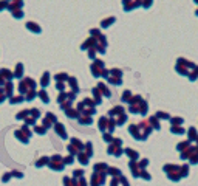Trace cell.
<instances>
[{"mask_svg":"<svg viewBox=\"0 0 198 186\" xmlns=\"http://www.w3.org/2000/svg\"><path fill=\"white\" fill-rule=\"evenodd\" d=\"M23 6V0H19V2H9L8 5V9L13 13V11H17V9H22Z\"/></svg>","mask_w":198,"mask_h":186,"instance_id":"6da1fadb","label":"cell"},{"mask_svg":"<svg viewBox=\"0 0 198 186\" xmlns=\"http://www.w3.org/2000/svg\"><path fill=\"white\" fill-rule=\"evenodd\" d=\"M54 129H56V132L60 135V138H67V132H65V127L60 123H56L54 124Z\"/></svg>","mask_w":198,"mask_h":186,"instance_id":"7a4b0ae2","label":"cell"},{"mask_svg":"<svg viewBox=\"0 0 198 186\" xmlns=\"http://www.w3.org/2000/svg\"><path fill=\"white\" fill-rule=\"evenodd\" d=\"M26 28H28L30 31H33V33H40L42 30H40V26L36 23V22H26Z\"/></svg>","mask_w":198,"mask_h":186,"instance_id":"3957f363","label":"cell"},{"mask_svg":"<svg viewBox=\"0 0 198 186\" xmlns=\"http://www.w3.org/2000/svg\"><path fill=\"white\" fill-rule=\"evenodd\" d=\"M0 75H2L3 78L8 81V82H9L11 79H13V76H14V73H13V72H9L8 68H2V70H0Z\"/></svg>","mask_w":198,"mask_h":186,"instance_id":"277c9868","label":"cell"},{"mask_svg":"<svg viewBox=\"0 0 198 186\" xmlns=\"http://www.w3.org/2000/svg\"><path fill=\"white\" fill-rule=\"evenodd\" d=\"M115 22H116V17H113V16H112V17L104 19V20L101 22V26H102V28H108V26L112 25V23H115Z\"/></svg>","mask_w":198,"mask_h":186,"instance_id":"5b68a950","label":"cell"},{"mask_svg":"<svg viewBox=\"0 0 198 186\" xmlns=\"http://www.w3.org/2000/svg\"><path fill=\"white\" fill-rule=\"evenodd\" d=\"M14 135L17 136V140H20L22 143H25V144L28 143V136H26L23 132H22V130H16V132H14Z\"/></svg>","mask_w":198,"mask_h":186,"instance_id":"8992f818","label":"cell"},{"mask_svg":"<svg viewBox=\"0 0 198 186\" xmlns=\"http://www.w3.org/2000/svg\"><path fill=\"white\" fill-rule=\"evenodd\" d=\"M108 127V119H107V116H102V118H99V129L102 130H105Z\"/></svg>","mask_w":198,"mask_h":186,"instance_id":"52a82bcc","label":"cell"},{"mask_svg":"<svg viewBox=\"0 0 198 186\" xmlns=\"http://www.w3.org/2000/svg\"><path fill=\"white\" fill-rule=\"evenodd\" d=\"M68 82L71 85V89H73V93H78L79 92V87H78V81H76V78H70Z\"/></svg>","mask_w":198,"mask_h":186,"instance_id":"ba28073f","label":"cell"},{"mask_svg":"<svg viewBox=\"0 0 198 186\" xmlns=\"http://www.w3.org/2000/svg\"><path fill=\"white\" fill-rule=\"evenodd\" d=\"M22 75H23V65H22V64H17V65H16L14 76H16V78H22Z\"/></svg>","mask_w":198,"mask_h":186,"instance_id":"9c48e42d","label":"cell"},{"mask_svg":"<svg viewBox=\"0 0 198 186\" xmlns=\"http://www.w3.org/2000/svg\"><path fill=\"white\" fill-rule=\"evenodd\" d=\"M48 82H50V73L45 72V73H43V76H42V79H40V85L42 87H47Z\"/></svg>","mask_w":198,"mask_h":186,"instance_id":"30bf717a","label":"cell"},{"mask_svg":"<svg viewBox=\"0 0 198 186\" xmlns=\"http://www.w3.org/2000/svg\"><path fill=\"white\" fill-rule=\"evenodd\" d=\"M54 78H56L57 82H64V81H68V79H70L68 76H67V73H57Z\"/></svg>","mask_w":198,"mask_h":186,"instance_id":"8fae6325","label":"cell"},{"mask_svg":"<svg viewBox=\"0 0 198 186\" xmlns=\"http://www.w3.org/2000/svg\"><path fill=\"white\" fill-rule=\"evenodd\" d=\"M98 89H99V92H102L105 96H110V95H112V93H110V90L107 89L105 84H98Z\"/></svg>","mask_w":198,"mask_h":186,"instance_id":"7c38bea8","label":"cell"},{"mask_svg":"<svg viewBox=\"0 0 198 186\" xmlns=\"http://www.w3.org/2000/svg\"><path fill=\"white\" fill-rule=\"evenodd\" d=\"M37 96L40 98V99L43 101V102H48L50 101V98H48V93L45 92V90H40V92H37Z\"/></svg>","mask_w":198,"mask_h":186,"instance_id":"4fadbf2b","label":"cell"},{"mask_svg":"<svg viewBox=\"0 0 198 186\" xmlns=\"http://www.w3.org/2000/svg\"><path fill=\"white\" fill-rule=\"evenodd\" d=\"M67 116L68 118H79V110H73V109H68L67 112Z\"/></svg>","mask_w":198,"mask_h":186,"instance_id":"5bb4252c","label":"cell"},{"mask_svg":"<svg viewBox=\"0 0 198 186\" xmlns=\"http://www.w3.org/2000/svg\"><path fill=\"white\" fill-rule=\"evenodd\" d=\"M23 99H25V96H23V95H20V96H11L9 102H11V104H19V102H22Z\"/></svg>","mask_w":198,"mask_h":186,"instance_id":"9a60e30c","label":"cell"},{"mask_svg":"<svg viewBox=\"0 0 198 186\" xmlns=\"http://www.w3.org/2000/svg\"><path fill=\"white\" fill-rule=\"evenodd\" d=\"M30 115V110H22L20 113H17L16 115V118L17 119H26V116Z\"/></svg>","mask_w":198,"mask_h":186,"instance_id":"2e32d148","label":"cell"},{"mask_svg":"<svg viewBox=\"0 0 198 186\" xmlns=\"http://www.w3.org/2000/svg\"><path fill=\"white\" fill-rule=\"evenodd\" d=\"M79 123L81 124H91V118L84 115V116H79Z\"/></svg>","mask_w":198,"mask_h":186,"instance_id":"e0dca14e","label":"cell"},{"mask_svg":"<svg viewBox=\"0 0 198 186\" xmlns=\"http://www.w3.org/2000/svg\"><path fill=\"white\" fill-rule=\"evenodd\" d=\"M36 95H37V92H36V90H30V92L25 95V99H26V101H33V98H34Z\"/></svg>","mask_w":198,"mask_h":186,"instance_id":"ac0fdd59","label":"cell"},{"mask_svg":"<svg viewBox=\"0 0 198 186\" xmlns=\"http://www.w3.org/2000/svg\"><path fill=\"white\" fill-rule=\"evenodd\" d=\"M125 154H127L130 158H133V160H136V158H138V152L132 151V149H125Z\"/></svg>","mask_w":198,"mask_h":186,"instance_id":"d6986e66","label":"cell"},{"mask_svg":"<svg viewBox=\"0 0 198 186\" xmlns=\"http://www.w3.org/2000/svg\"><path fill=\"white\" fill-rule=\"evenodd\" d=\"M11 14H13V17H14V19H22V17H23V11H22V9L13 11V13H11Z\"/></svg>","mask_w":198,"mask_h":186,"instance_id":"ffe728a7","label":"cell"},{"mask_svg":"<svg viewBox=\"0 0 198 186\" xmlns=\"http://www.w3.org/2000/svg\"><path fill=\"white\" fill-rule=\"evenodd\" d=\"M122 101H125V102H130V101H132V93H130L129 90H125V92H124V95H122Z\"/></svg>","mask_w":198,"mask_h":186,"instance_id":"44dd1931","label":"cell"},{"mask_svg":"<svg viewBox=\"0 0 198 186\" xmlns=\"http://www.w3.org/2000/svg\"><path fill=\"white\" fill-rule=\"evenodd\" d=\"M78 157H79V161L82 163V165H87V160H88V155H85V154H78Z\"/></svg>","mask_w":198,"mask_h":186,"instance_id":"7402d4cb","label":"cell"},{"mask_svg":"<svg viewBox=\"0 0 198 186\" xmlns=\"http://www.w3.org/2000/svg\"><path fill=\"white\" fill-rule=\"evenodd\" d=\"M8 5H9L8 0H0V13H2L3 9H8Z\"/></svg>","mask_w":198,"mask_h":186,"instance_id":"603a6c76","label":"cell"},{"mask_svg":"<svg viewBox=\"0 0 198 186\" xmlns=\"http://www.w3.org/2000/svg\"><path fill=\"white\" fill-rule=\"evenodd\" d=\"M34 130H36V132L37 133H45L47 132V127H45V126H36V127H34Z\"/></svg>","mask_w":198,"mask_h":186,"instance_id":"cb8c5ba5","label":"cell"},{"mask_svg":"<svg viewBox=\"0 0 198 186\" xmlns=\"http://www.w3.org/2000/svg\"><path fill=\"white\" fill-rule=\"evenodd\" d=\"M30 115L33 118H39L40 116V110H37V109H31L30 110Z\"/></svg>","mask_w":198,"mask_h":186,"instance_id":"d4e9b609","label":"cell"},{"mask_svg":"<svg viewBox=\"0 0 198 186\" xmlns=\"http://www.w3.org/2000/svg\"><path fill=\"white\" fill-rule=\"evenodd\" d=\"M152 3H153V0H141V6H144V8H150Z\"/></svg>","mask_w":198,"mask_h":186,"instance_id":"484cf974","label":"cell"},{"mask_svg":"<svg viewBox=\"0 0 198 186\" xmlns=\"http://www.w3.org/2000/svg\"><path fill=\"white\" fill-rule=\"evenodd\" d=\"M189 136H190V140H195V138H197V130H195L194 127L189 129Z\"/></svg>","mask_w":198,"mask_h":186,"instance_id":"4316f807","label":"cell"},{"mask_svg":"<svg viewBox=\"0 0 198 186\" xmlns=\"http://www.w3.org/2000/svg\"><path fill=\"white\" fill-rule=\"evenodd\" d=\"M85 149H87V155L91 157V155H93V151H91V143H90V141L85 144Z\"/></svg>","mask_w":198,"mask_h":186,"instance_id":"83f0119b","label":"cell"},{"mask_svg":"<svg viewBox=\"0 0 198 186\" xmlns=\"http://www.w3.org/2000/svg\"><path fill=\"white\" fill-rule=\"evenodd\" d=\"M170 130H172L173 133H183V132H184V130H183V127H178V126H173V127L170 129Z\"/></svg>","mask_w":198,"mask_h":186,"instance_id":"f1b7e54d","label":"cell"},{"mask_svg":"<svg viewBox=\"0 0 198 186\" xmlns=\"http://www.w3.org/2000/svg\"><path fill=\"white\" fill-rule=\"evenodd\" d=\"M172 124L173 126H181V124H183V118H173L172 119Z\"/></svg>","mask_w":198,"mask_h":186,"instance_id":"f546056e","label":"cell"},{"mask_svg":"<svg viewBox=\"0 0 198 186\" xmlns=\"http://www.w3.org/2000/svg\"><path fill=\"white\" fill-rule=\"evenodd\" d=\"M150 123L153 124V127H155V129H159V124H158V119H156V116H152V118H150Z\"/></svg>","mask_w":198,"mask_h":186,"instance_id":"4dcf8cb0","label":"cell"},{"mask_svg":"<svg viewBox=\"0 0 198 186\" xmlns=\"http://www.w3.org/2000/svg\"><path fill=\"white\" fill-rule=\"evenodd\" d=\"M156 116H158V118H163V119H169V115H167V113H164V112H158V113H156Z\"/></svg>","mask_w":198,"mask_h":186,"instance_id":"1f68e13d","label":"cell"},{"mask_svg":"<svg viewBox=\"0 0 198 186\" xmlns=\"http://www.w3.org/2000/svg\"><path fill=\"white\" fill-rule=\"evenodd\" d=\"M47 161H48V158H47V157H43V158H40V160L36 163V165H37V166H42V165H45Z\"/></svg>","mask_w":198,"mask_h":186,"instance_id":"d6a6232c","label":"cell"},{"mask_svg":"<svg viewBox=\"0 0 198 186\" xmlns=\"http://www.w3.org/2000/svg\"><path fill=\"white\" fill-rule=\"evenodd\" d=\"M56 89H57V90H60V92H64V90H65L64 82H57V84H56Z\"/></svg>","mask_w":198,"mask_h":186,"instance_id":"836d02e7","label":"cell"},{"mask_svg":"<svg viewBox=\"0 0 198 186\" xmlns=\"http://www.w3.org/2000/svg\"><path fill=\"white\" fill-rule=\"evenodd\" d=\"M104 140H105L107 143H110V141H113V138H112V135H110V133H104Z\"/></svg>","mask_w":198,"mask_h":186,"instance_id":"e575fe53","label":"cell"},{"mask_svg":"<svg viewBox=\"0 0 198 186\" xmlns=\"http://www.w3.org/2000/svg\"><path fill=\"white\" fill-rule=\"evenodd\" d=\"M65 163H67V165H70V163H73V155H70V157H67V158H65V160H64Z\"/></svg>","mask_w":198,"mask_h":186,"instance_id":"d590c367","label":"cell"},{"mask_svg":"<svg viewBox=\"0 0 198 186\" xmlns=\"http://www.w3.org/2000/svg\"><path fill=\"white\" fill-rule=\"evenodd\" d=\"M8 2H19V0H8Z\"/></svg>","mask_w":198,"mask_h":186,"instance_id":"8d00e7d4","label":"cell"},{"mask_svg":"<svg viewBox=\"0 0 198 186\" xmlns=\"http://www.w3.org/2000/svg\"><path fill=\"white\" fill-rule=\"evenodd\" d=\"M195 3H197V5H198V0H195Z\"/></svg>","mask_w":198,"mask_h":186,"instance_id":"74e56055","label":"cell"},{"mask_svg":"<svg viewBox=\"0 0 198 186\" xmlns=\"http://www.w3.org/2000/svg\"><path fill=\"white\" fill-rule=\"evenodd\" d=\"M195 14H197V16H198V9H197V13H195Z\"/></svg>","mask_w":198,"mask_h":186,"instance_id":"f35d334b","label":"cell"}]
</instances>
